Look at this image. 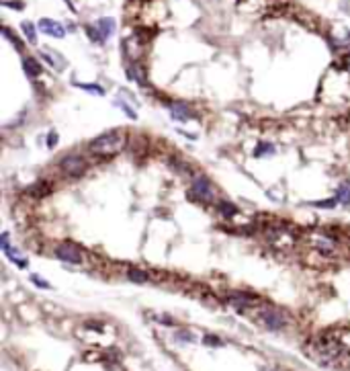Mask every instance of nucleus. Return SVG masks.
Instances as JSON below:
<instances>
[{"instance_id":"nucleus-22","label":"nucleus","mask_w":350,"mask_h":371,"mask_svg":"<svg viewBox=\"0 0 350 371\" xmlns=\"http://www.w3.org/2000/svg\"><path fill=\"white\" fill-rule=\"evenodd\" d=\"M4 6H10V8H23L25 4H23V2H4Z\"/></svg>"},{"instance_id":"nucleus-3","label":"nucleus","mask_w":350,"mask_h":371,"mask_svg":"<svg viewBox=\"0 0 350 371\" xmlns=\"http://www.w3.org/2000/svg\"><path fill=\"white\" fill-rule=\"evenodd\" d=\"M60 169H62V173H64V175L78 177V175H82V173H84V169H86V162H84V158H82V156L70 154V156L62 158V162H60Z\"/></svg>"},{"instance_id":"nucleus-11","label":"nucleus","mask_w":350,"mask_h":371,"mask_svg":"<svg viewBox=\"0 0 350 371\" xmlns=\"http://www.w3.org/2000/svg\"><path fill=\"white\" fill-rule=\"evenodd\" d=\"M21 31L25 33V37H27V41L29 43H37V29H35V25L33 23H29V21H25V23H21Z\"/></svg>"},{"instance_id":"nucleus-8","label":"nucleus","mask_w":350,"mask_h":371,"mask_svg":"<svg viewBox=\"0 0 350 371\" xmlns=\"http://www.w3.org/2000/svg\"><path fill=\"white\" fill-rule=\"evenodd\" d=\"M94 27H96V29H99V33H101V39H103V41H107V39H109V37L115 33V27H117V23H115V18H111V16H105V18H99Z\"/></svg>"},{"instance_id":"nucleus-12","label":"nucleus","mask_w":350,"mask_h":371,"mask_svg":"<svg viewBox=\"0 0 350 371\" xmlns=\"http://www.w3.org/2000/svg\"><path fill=\"white\" fill-rule=\"evenodd\" d=\"M336 201H338V203H344V205L350 203V181H346V183H342V185L338 187Z\"/></svg>"},{"instance_id":"nucleus-16","label":"nucleus","mask_w":350,"mask_h":371,"mask_svg":"<svg viewBox=\"0 0 350 371\" xmlns=\"http://www.w3.org/2000/svg\"><path fill=\"white\" fill-rule=\"evenodd\" d=\"M217 207H219V211L223 213V215H234V213H238V207L236 205H231V203H227V201H219L217 203Z\"/></svg>"},{"instance_id":"nucleus-19","label":"nucleus","mask_w":350,"mask_h":371,"mask_svg":"<svg viewBox=\"0 0 350 371\" xmlns=\"http://www.w3.org/2000/svg\"><path fill=\"white\" fill-rule=\"evenodd\" d=\"M115 105H117V107H121V109H123V111H125V113H127V115H129L131 119H138V115H135V111H133L131 107H127V105H125L123 101H117Z\"/></svg>"},{"instance_id":"nucleus-14","label":"nucleus","mask_w":350,"mask_h":371,"mask_svg":"<svg viewBox=\"0 0 350 371\" xmlns=\"http://www.w3.org/2000/svg\"><path fill=\"white\" fill-rule=\"evenodd\" d=\"M41 55H43V60H47V62H49V64H51L53 68H62V66H64L62 58H60V55H57L55 51H51V49H45V51H43Z\"/></svg>"},{"instance_id":"nucleus-9","label":"nucleus","mask_w":350,"mask_h":371,"mask_svg":"<svg viewBox=\"0 0 350 371\" xmlns=\"http://www.w3.org/2000/svg\"><path fill=\"white\" fill-rule=\"evenodd\" d=\"M23 68H25V72H27L29 78H37V76L43 72L41 64H39L37 60H33V58H23Z\"/></svg>"},{"instance_id":"nucleus-4","label":"nucleus","mask_w":350,"mask_h":371,"mask_svg":"<svg viewBox=\"0 0 350 371\" xmlns=\"http://www.w3.org/2000/svg\"><path fill=\"white\" fill-rule=\"evenodd\" d=\"M55 256H57L60 261H64V263H70V265H80V263H82V252H80L74 244H70V242L60 244V246L55 248Z\"/></svg>"},{"instance_id":"nucleus-21","label":"nucleus","mask_w":350,"mask_h":371,"mask_svg":"<svg viewBox=\"0 0 350 371\" xmlns=\"http://www.w3.org/2000/svg\"><path fill=\"white\" fill-rule=\"evenodd\" d=\"M55 144H57V134H55V132H51V134L47 136V146H49V148H53Z\"/></svg>"},{"instance_id":"nucleus-18","label":"nucleus","mask_w":350,"mask_h":371,"mask_svg":"<svg viewBox=\"0 0 350 371\" xmlns=\"http://www.w3.org/2000/svg\"><path fill=\"white\" fill-rule=\"evenodd\" d=\"M31 281H33L37 287H41V289H49V287H51V285H49L47 281H43L39 275H31Z\"/></svg>"},{"instance_id":"nucleus-6","label":"nucleus","mask_w":350,"mask_h":371,"mask_svg":"<svg viewBox=\"0 0 350 371\" xmlns=\"http://www.w3.org/2000/svg\"><path fill=\"white\" fill-rule=\"evenodd\" d=\"M37 27H39L41 33H45V35H49V37H55V39L66 37V27H64L62 23L53 21V18H41Z\"/></svg>"},{"instance_id":"nucleus-23","label":"nucleus","mask_w":350,"mask_h":371,"mask_svg":"<svg viewBox=\"0 0 350 371\" xmlns=\"http://www.w3.org/2000/svg\"><path fill=\"white\" fill-rule=\"evenodd\" d=\"M176 339H182V341H192V337H190V335H186V332H182V335L178 332V335H176Z\"/></svg>"},{"instance_id":"nucleus-7","label":"nucleus","mask_w":350,"mask_h":371,"mask_svg":"<svg viewBox=\"0 0 350 371\" xmlns=\"http://www.w3.org/2000/svg\"><path fill=\"white\" fill-rule=\"evenodd\" d=\"M170 115H172V119L176 121H190L195 115H192V111H190V107L186 105V103H172L170 105Z\"/></svg>"},{"instance_id":"nucleus-15","label":"nucleus","mask_w":350,"mask_h":371,"mask_svg":"<svg viewBox=\"0 0 350 371\" xmlns=\"http://www.w3.org/2000/svg\"><path fill=\"white\" fill-rule=\"evenodd\" d=\"M78 88H82V90H86V92H90V95H99V97H103L105 95V88H101L99 84H88V82H80V84H76Z\"/></svg>"},{"instance_id":"nucleus-2","label":"nucleus","mask_w":350,"mask_h":371,"mask_svg":"<svg viewBox=\"0 0 350 371\" xmlns=\"http://www.w3.org/2000/svg\"><path fill=\"white\" fill-rule=\"evenodd\" d=\"M192 195L197 197V199H201V201H205V203H211L213 201V197H215V189H213V183L205 177V175H199V177H195V181H192Z\"/></svg>"},{"instance_id":"nucleus-1","label":"nucleus","mask_w":350,"mask_h":371,"mask_svg":"<svg viewBox=\"0 0 350 371\" xmlns=\"http://www.w3.org/2000/svg\"><path fill=\"white\" fill-rule=\"evenodd\" d=\"M125 144H127L125 132L113 129V132H107V134L94 138V140L88 144V152L94 154V156H115V154L123 152Z\"/></svg>"},{"instance_id":"nucleus-20","label":"nucleus","mask_w":350,"mask_h":371,"mask_svg":"<svg viewBox=\"0 0 350 371\" xmlns=\"http://www.w3.org/2000/svg\"><path fill=\"white\" fill-rule=\"evenodd\" d=\"M205 345H209V347H219L221 341H219L217 337H205Z\"/></svg>"},{"instance_id":"nucleus-13","label":"nucleus","mask_w":350,"mask_h":371,"mask_svg":"<svg viewBox=\"0 0 350 371\" xmlns=\"http://www.w3.org/2000/svg\"><path fill=\"white\" fill-rule=\"evenodd\" d=\"M127 277H129L133 283H148V281H150L148 273H144V271H140V269H129V271H127Z\"/></svg>"},{"instance_id":"nucleus-24","label":"nucleus","mask_w":350,"mask_h":371,"mask_svg":"<svg viewBox=\"0 0 350 371\" xmlns=\"http://www.w3.org/2000/svg\"><path fill=\"white\" fill-rule=\"evenodd\" d=\"M348 72H350V58H348Z\"/></svg>"},{"instance_id":"nucleus-10","label":"nucleus","mask_w":350,"mask_h":371,"mask_svg":"<svg viewBox=\"0 0 350 371\" xmlns=\"http://www.w3.org/2000/svg\"><path fill=\"white\" fill-rule=\"evenodd\" d=\"M146 70L140 66V64H131L129 66V70H127V76L131 78V80H135L138 84H142V86H146Z\"/></svg>"},{"instance_id":"nucleus-5","label":"nucleus","mask_w":350,"mask_h":371,"mask_svg":"<svg viewBox=\"0 0 350 371\" xmlns=\"http://www.w3.org/2000/svg\"><path fill=\"white\" fill-rule=\"evenodd\" d=\"M260 320H262V324H264L268 330H281V328H285V324H287L285 316H283L281 312H277V310H270V308L260 312Z\"/></svg>"},{"instance_id":"nucleus-17","label":"nucleus","mask_w":350,"mask_h":371,"mask_svg":"<svg viewBox=\"0 0 350 371\" xmlns=\"http://www.w3.org/2000/svg\"><path fill=\"white\" fill-rule=\"evenodd\" d=\"M273 150H275V148H273L270 144H260V146L256 148V156H262V154L266 156V154H270Z\"/></svg>"}]
</instances>
